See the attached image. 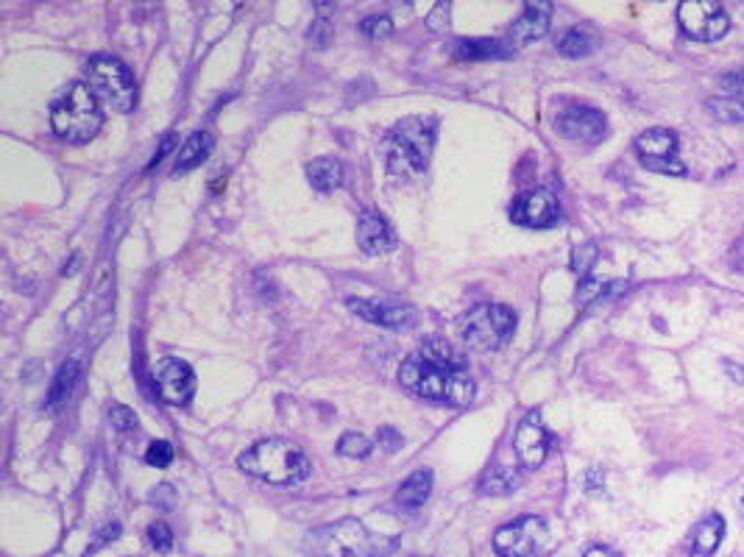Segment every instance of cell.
Listing matches in <instances>:
<instances>
[{
    "instance_id": "1",
    "label": "cell",
    "mask_w": 744,
    "mask_h": 557,
    "mask_svg": "<svg viewBox=\"0 0 744 557\" xmlns=\"http://www.w3.org/2000/svg\"><path fill=\"white\" fill-rule=\"evenodd\" d=\"M399 382L418 399L449 404V407H469L474 402V390H477L466 368L435 363L430 357H424L421 351L410 354L402 363Z\"/></svg>"
},
{
    "instance_id": "2",
    "label": "cell",
    "mask_w": 744,
    "mask_h": 557,
    "mask_svg": "<svg viewBox=\"0 0 744 557\" xmlns=\"http://www.w3.org/2000/svg\"><path fill=\"white\" fill-rule=\"evenodd\" d=\"M237 468L268 485H299L310 477V457L296 443L265 438L237 457Z\"/></svg>"
},
{
    "instance_id": "3",
    "label": "cell",
    "mask_w": 744,
    "mask_h": 557,
    "mask_svg": "<svg viewBox=\"0 0 744 557\" xmlns=\"http://www.w3.org/2000/svg\"><path fill=\"white\" fill-rule=\"evenodd\" d=\"M396 538L371 532L357 519H343L307 532L304 549L313 557H379L388 555Z\"/></svg>"
},
{
    "instance_id": "4",
    "label": "cell",
    "mask_w": 744,
    "mask_h": 557,
    "mask_svg": "<svg viewBox=\"0 0 744 557\" xmlns=\"http://www.w3.org/2000/svg\"><path fill=\"white\" fill-rule=\"evenodd\" d=\"M104 112L87 81L70 84L51 104V129L65 143H90L101 131Z\"/></svg>"
},
{
    "instance_id": "5",
    "label": "cell",
    "mask_w": 744,
    "mask_h": 557,
    "mask_svg": "<svg viewBox=\"0 0 744 557\" xmlns=\"http://www.w3.org/2000/svg\"><path fill=\"white\" fill-rule=\"evenodd\" d=\"M438 134L435 117H405L388 134V170L391 176H421L430 165L432 145Z\"/></svg>"
},
{
    "instance_id": "6",
    "label": "cell",
    "mask_w": 744,
    "mask_h": 557,
    "mask_svg": "<svg viewBox=\"0 0 744 557\" xmlns=\"http://www.w3.org/2000/svg\"><path fill=\"white\" fill-rule=\"evenodd\" d=\"M457 332L474 351H496L516 332V315L505 304H477L460 321Z\"/></svg>"
},
{
    "instance_id": "7",
    "label": "cell",
    "mask_w": 744,
    "mask_h": 557,
    "mask_svg": "<svg viewBox=\"0 0 744 557\" xmlns=\"http://www.w3.org/2000/svg\"><path fill=\"white\" fill-rule=\"evenodd\" d=\"M87 84L95 92L98 101H104L115 112H131L137 104V84L131 70L118 56L109 53H95L87 59Z\"/></svg>"
},
{
    "instance_id": "8",
    "label": "cell",
    "mask_w": 744,
    "mask_h": 557,
    "mask_svg": "<svg viewBox=\"0 0 744 557\" xmlns=\"http://www.w3.org/2000/svg\"><path fill=\"white\" fill-rule=\"evenodd\" d=\"M547 521L538 516H522L499 527L494 535L496 557H544L549 552Z\"/></svg>"
},
{
    "instance_id": "9",
    "label": "cell",
    "mask_w": 744,
    "mask_h": 557,
    "mask_svg": "<svg viewBox=\"0 0 744 557\" xmlns=\"http://www.w3.org/2000/svg\"><path fill=\"white\" fill-rule=\"evenodd\" d=\"M678 26L697 42H717L731 26L725 9L714 0H683L678 6Z\"/></svg>"
},
{
    "instance_id": "10",
    "label": "cell",
    "mask_w": 744,
    "mask_h": 557,
    "mask_svg": "<svg viewBox=\"0 0 744 557\" xmlns=\"http://www.w3.org/2000/svg\"><path fill=\"white\" fill-rule=\"evenodd\" d=\"M636 156L647 170L683 176L686 168L678 156V134L669 129H647L636 140Z\"/></svg>"
},
{
    "instance_id": "11",
    "label": "cell",
    "mask_w": 744,
    "mask_h": 557,
    "mask_svg": "<svg viewBox=\"0 0 744 557\" xmlns=\"http://www.w3.org/2000/svg\"><path fill=\"white\" fill-rule=\"evenodd\" d=\"M510 221L519 223V226H527V229H549V226H555V223L561 221L558 195L547 190V187H538V190L519 195L510 204Z\"/></svg>"
},
{
    "instance_id": "12",
    "label": "cell",
    "mask_w": 744,
    "mask_h": 557,
    "mask_svg": "<svg viewBox=\"0 0 744 557\" xmlns=\"http://www.w3.org/2000/svg\"><path fill=\"white\" fill-rule=\"evenodd\" d=\"M555 126H558V131H561L566 140H575V143L586 145H597L608 134V120H605V115H602L600 109L586 104L563 106V112L558 115Z\"/></svg>"
},
{
    "instance_id": "13",
    "label": "cell",
    "mask_w": 744,
    "mask_h": 557,
    "mask_svg": "<svg viewBox=\"0 0 744 557\" xmlns=\"http://www.w3.org/2000/svg\"><path fill=\"white\" fill-rule=\"evenodd\" d=\"M154 385H157L162 402L173 404V407H182L196 393V374H193V368L184 363V360L165 357V360H159L154 365Z\"/></svg>"
},
{
    "instance_id": "14",
    "label": "cell",
    "mask_w": 744,
    "mask_h": 557,
    "mask_svg": "<svg viewBox=\"0 0 744 557\" xmlns=\"http://www.w3.org/2000/svg\"><path fill=\"white\" fill-rule=\"evenodd\" d=\"M346 307L363 318L368 324L382 326V329H410L416 324V310L402 301H382V298H349Z\"/></svg>"
},
{
    "instance_id": "15",
    "label": "cell",
    "mask_w": 744,
    "mask_h": 557,
    "mask_svg": "<svg viewBox=\"0 0 744 557\" xmlns=\"http://www.w3.org/2000/svg\"><path fill=\"white\" fill-rule=\"evenodd\" d=\"M513 452L524 468H538L547 460L549 432L538 413H527L513 435Z\"/></svg>"
},
{
    "instance_id": "16",
    "label": "cell",
    "mask_w": 744,
    "mask_h": 557,
    "mask_svg": "<svg viewBox=\"0 0 744 557\" xmlns=\"http://www.w3.org/2000/svg\"><path fill=\"white\" fill-rule=\"evenodd\" d=\"M357 243L363 248V254L379 257V254H388L396 246V232L377 209H363L360 218H357Z\"/></svg>"
},
{
    "instance_id": "17",
    "label": "cell",
    "mask_w": 744,
    "mask_h": 557,
    "mask_svg": "<svg viewBox=\"0 0 744 557\" xmlns=\"http://www.w3.org/2000/svg\"><path fill=\"white\" fill-rule=\"evenodd\" d=\"M549 17H552V3H524L522 17L510 26L508 42L510 48H524L547 34Z\"/></svg>"
},
{
    "instance_id": "18",
    "label": "cell",
    "mask_w": 744,
    "mask_h": 557,
    "mask_svg": "<svg viewBox=\"0 0 744 557\" xmlns=\"http://www.w3.org/2000/svg\"><path fill=\"white\" fill-rule=\"evenodd\" d=\"M455 56L463 62H485V59H508L513 56L508 39H460Z\"/></svg>"
},
{
    "instance_id": "19",
    "label": "cell",
    "mask_w": 744,
    "mask_h": 557,
    "mask_svg": "<svg viewBox=\"0 0 744 557\" xmlns=\"http://www.w3.org/2000/svg\"><path fill=\"white\" fill-rule=\"evenodd\" d=\"M212 148H215V137H212L209 131H193V134L182 143L179 154H176V170H173V176L198 168V165L212 154Z\"/></svg>"
},
{
    "instance_id": "20",
    "label": "cell",
    "mask_w": 744,
    "mask_h": 557,
    "mask_svg": "<svg viewBox=\"0 0 744 557\" xmlns=\"http://www.w3.org/2000/svg\"><path fill=\"white\" fill-rule=\"evenodd\" d=\"M432 493V471L430 468H421L416 474H410L405 480V485L396 491V505L402 510H416L421 507Z\"/></svg>"
},
{
    "instance_id": "21",
    "label": "cell",
    "mask_w": 744,
    "mask_h": 557,
    "mask_svg": "<svg viewBox=\"0 0 744 557\" xmlns=\"http://www.w3.org/2000/svg\"><path fill=\"white\" fill-rule=\"evenodd\" d=\"M307 179L318 193H332L343 184V165L335 156H318L307 165Z\"/></svg>"
},
{
    "instance_id": "22",
    "label": "cell",
    "mask_w": 744,
    "mask_h": 557,
    "mask_svg": "<svg viewBox=\"0 0 744 557\" xmlns=\"http://www.w3.org/2000/svg\"><path fill=\"white\" fill-rule=\"evenodd\" d=\"M725 538V521L717 513L705 516L692 535V552L700 557H711Z\"/></svg>"
},
{
    "instance_id": "23",
    "label": "cell",
    "mask_w": 744,
    "mask_h": 557,
    "mask_svg": "<svg viewBox=\"0 0 744 557\" xmlns=\"http://www.w3.org/2000/svg\"><path fill=\"white\" fill-rule=\"evenodd\" d=\"M522 485V474L516 468L496 466L494 471H488L480 482V493L483 496H508Z\"/></svg>"
},
{
    "instance_id": "24",
    "label": "cell",
    "mask_w": 744,
    "mask_h": 557,
    "mask_svg": "<svg viewBox=\"0 0 744 557\" xmlns=\"http://www.w3.org/2000/svg\"><path fill=\"white\" fill-rule=\"evenodd\" d=\"M76 379H79V363H76V360H67V363L59 368L56 379H53L51 393H48V402H45V407H48V410L62 407V404L67 402V396H70L73 388H76Z\"/></svg>"
},
{
    "instance_id": "25",
    "label": "cell",
    "mask_w": 744,
    "mask_h": 557,
    "mask_svg": "<svg viewBox=\"0 0 744 557\" xmlns=\"http://www.w3.org/2000/svg\"><path fill=\"white\" fill-rule=\"evenodd\" d=\"M594 34L586 31V28H569L561 39H558V51L569 59H580V56H588L594 51Z\"/></svg>"
},
{
    "instance_id": "26",
    "label": "cell",
    "mask_w": 744,
    "mask_h": 557,
    "mask_svg": "<svg viewBox=\"0 0 744 557\" xmlns=\"http://www.w3.org/2000/svg\"><path fill=\"white\" fill-rule=\"evenodd\" d=\"M421 354L424 357H430L435 363H444V365H455V368H466V357L455 351L452 343H446L441 337H430L424 346H421Z\"/></svg>"
},
{
    "instance_id": "27",
    "label": "cell",
    "mask_w": 744,
    "mask_h": 557,
    "mask_svg": "<svg viewBox=\"0 0 744 557\" xmlns=\"http://www.w3.org/2000/svg\"><path fill=\"white\" fill-rule=\"evenodd\" d=\"M625 285L622 282H611V279H583L580 282V290H577V298H580V304H588V301H597V298H608L614 296V293H622Z\"/></svg>"
},
{
    "instance_id": "28",
    "label": "cell",
    "mask_w": 744,
    "mask_h": 557,
    "mask_svg": "<svg viewBox=\"0 0 744 557\" xmlns=\"http://www.w3.org/2000/svg\"><path fill=\"white\" fill-rule=\"evenodd\" d=\"M371 449H374V443L368 441L366 435H360V432H346L338 441V454L352 457V460H363V457L371 454Z\"/></svg>"
},
{
    "instance_id": "29",
    "label": "cell",
    "mask_w": 744,
    "mask_h": 557,
    "mask_svg": "<svg viewBox=\"0 0 744 557\" xmlns=\"http://www.w3.org/2000/svg\"><path fill=\"white\" fill-rule=\"evenodd\" d=\"M708 109L722 123H742L744 120V101H739V98H714V101H708Z\"/></svg>"
},
{
    "instance_id": "30",
    "label": "cell",
    "mask_w": 744,
    "mask_h": 557,
    "mask_svg": "<svg viewBox=\"0 0 744 557\" xmlns=\"http://www.w3.org/2000/svg\"><path fill=\"white\" fill-rule=\"evenodd\" d=\"M360 31L366 34L368 39H385L393 34V23L388 14H374V17H366Z\"/></svg>"
},
{
    "instance_id": "31",
    "label": "cell",
    "mask_w": 744,
    "mask_h": 557,
    "mask_svg": "<svg viewBox=\"0 0 744 557\" xmlns=\"http://www.w3.org/2000/svg\"><path fill=\"white\" fill-rule=\"evenodd\" d=\"M173 446L168 441H154L148 446V452H145V463L154 468H168L173 463Z\"/></svg>"
},
{
    "instance_id": "32",
    "label": "cell",
    "mask_w": 744,
    "mask_h": 557,
    "mask_svg": "<svg viewBox=\"0 0 744 557\" xmlns=\"http://www.w3.org/2000/svg\"><path fill=\"white\" fill-rule=\"evenodd\" d=\"M594 262H597V246L594 243H588V246L577 248L575 257H572V268H575L583 279H588V271L594 268Z\"/></svg>"
},
{
    "instance_id": "33",
    "label": "cell",
    "mask_w": 744,
    "mask_h": 557,
    "mask_svg": "<svg viewBox=\"0 0 744 557\" xmlns=\"http://www.w3.org/2000/svg\"><path fill=\"white\" fill-rule=\"evenodd\" d=\"M148 538H151V544L157 546L159 552H170V546H173V532H170L165 521H154L148 527Z\"/></svg>"
},
{
    "instance_id": "34",
    "label": "cell",
    "mask_w": 744,
    "mask_h": 557,
    "mask_svg": "<svg viewBox=\"0 0 744 557\" xmlns=\"http://www.w3.org/2000/svg\"><path fill=\"white\" fill-rule=\"evenodd\" d=\"M719 87L728 92L731 98H744V70H731V73H725V76L719 78Z\"/></svg>"
},
{
    "instance_id": "35",
    "label": "cell",
    "mask_w": 744,
    "mask_h": 557,
    "mask_svg": "<svg viewBox=\"0 0 744 557\" xmlns=\"http://www.w3.org/2000/svg\"><path fill=\"white\" fill-rule=\"evenodd\" d=\"M112 427L118 429V432H131V429H137V415L131 413L129 407H123V404H118V407H112Z\"/></svg>"
},
{
    "instance_id": "36",
    "label": "cell",
    "mask_w": 744,
    "mask_h": 557,
    "mask_svg": "<svg viewBox=\"0 0 744 557\" xmlns=\"http://www.w3.org/2000/svg\"><path fill=\"white\" fill-rule=\"evenodd\" d=\"M329 42H332V26H329V20H315L313 28H310V45L324 48Z\"/></svg>"
},
{
    "instance_id": "37",
    "label": "cell",
    "mask_w": 744,
    "mask_h": 557,
    "mask_svg": "<svg viewBox=\"0 0 744 557\" xmlns=\"http://www.w3.org/2000/svg\"><path fill=\"white\" fill-rule=\"evenodd\" d=\"M449 3H438L435 6V12L427 17V23H430L432 31H438V34H446V28H449Z\"/></svg>"
},
{
    "instance_id": "38",
    "label": "cell",
    "mask_w": 744,
    "mask_h": 557,
    "mask_svg": "<svg viewBox=\"0 0 744 557\" xmlns=\"http://www.w3.org/2000/svg\"><path fill=\"white\" fill-rule=\"evenodd\" d=\"M120 535V524L118 521H109V524H104V530L98 532L95 538H92V544H90V552H98L101 546L109 544V541H115Z\"/></svg>"
},
{
    "instance_id": "39",
    "label": "cell",
    "mask_w": 744,
    "mask_h": 557,
    "mask_svg": "<svg viewBox=\"0 0 744 557\" xmlns=\"http://www.w3.org/2000/svg\"><path fill=\"white\" fill-rule=\"evenodd\" d=\"M379 443H382V446H385L388 452H393V449H399V446H402L405 441H402V435H399L396 429L382 427V429H379Z\"/></svg>"
},
{
    "instance_id": "40",
    "label": "cell",
    "mask_w": 744,
    "mask_h": 557,
    "mask_svg": "<svg viewBox=\"0 0 744 557\" xmlns=\"http://www.w3.org/2000/svg\"><path fill=\"white\" fill-rule=\"evenodd\" d=\"M173 143H176V137H173V134H168V137L162 140V145H159V151L154 154V159H151V165H148V168H157L159 162L165 159V154H168L170 148H173Z\"/></svg>"
},
{
    "instance_id": "41",
    "label": "cell",
    "mask_w": 744,
    "mask_h": 557,
    "mask_svg": "<svg viewBox=\"0 0 744 557\" xmlns=\"http://www.w3.org/2000/svg\"><path fill=\"white\" fill-rule=\"evenodd\" d=\"M731 260H733V268L744 273V240H742V243H736V246H733Z\"/></svg>"
},
{
    "instance_id": "42",
    "label": "cell",
    "mask_w": 744,
    "mask_h": 557,
    "mask_svg": "<svg viewBox=\"0 0 744 557\" xmlns=\"http://www.w3.org/2000/svg\"><path fill=\"white\" fill-rule=\"evenodd\" d=\"M580 557H616V555H614V552H611V549H608V546L594 544V546H588L586 552H583V555H580Z\"/></svg>"
},
{
    "instance_id": "43",
    "label": "cell",
    "mask_w": 744,
    "mask_h": 557,
    "mask_svg": "<svg viewBox=\"0 0 744 557\" xmlns=\"http://www.w3.org/2000/svg\"><path fill=\"white\" fill-rule=\"evenodd\" d=\"M742 505H744V496H742Z\"/></svg>"
}]
</instances>
